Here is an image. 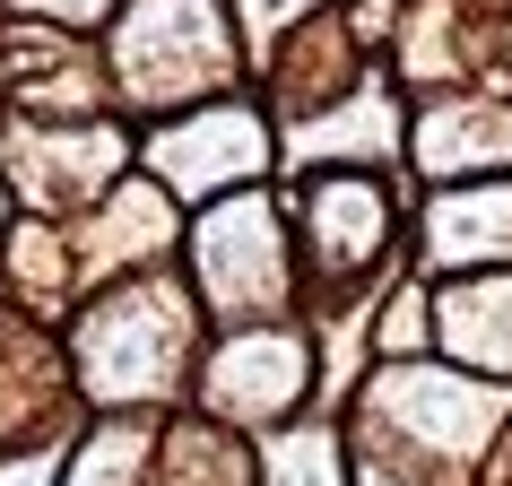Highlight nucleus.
<instances>
[{
  "label": "nucleus",
  "mask_w": 512,
  "mask_h": 486,
  "mask_svg": "<svg viewBox=\"0 0 512 486\" xmlns=\"http://www.w3.org/2000/svg\"><path fill=\"white\" fill-rule=\"evenodd\" d=\"M382 243H391V200H382V183L339 174V183H322L313 200H304V261H313L322 278L374 270Z\"/></svg>",
  "instance_id": "4"
},
{
  "label": "nucleus",
  "mask_w": 512,
  "mask_h": 486,
  "mask_svg": "<svg viewBox=\"0 0 512 486\" xmlns=\"http://www.w3.org/2000/svg\"><path fill=\"white\" fill-rule=\"evenodd\" d=\"M270 486H348V469H339V443H330L322 426L278 434V443H270Z\"/></svg>",
  "instance_id": "6"
},
{
  "label": "nucleus",
  "mask_w": 512,
  "mask_h": 486,
  "mask_svg": "<svg viewBox=\"0 0 512 486\" xmlns=\"http://www.w3.org/2000/svg\"><path fill=\"white\" fill-rule=\"evenodd\" d=\"M261 157H270V139H261V122L235 105H209L200 122H183V131L157 139V165L174 191H226L243 183V174H261Z\"/></svg>",
  "instance_id": "5"
},
{
  "label": "nucleus",
  "mask_w": 512,
  "mask_h": 486,
  "mask_svg": "<svg viewBox=\"0 0 512 486\" xmlns=\"http://www.w3.org/2000/svg\"><path fill=\"white\" fill-rule=\"evenodd\" d=\"M0 217H9V209H0Z\"/></svg>",
  "instance_id": "9"
},
{
  "label": "nucleus",
  "mask_w": 512,
  "mask_h": 486,
  "mask_svg": "<svg viewBox=\"0 0 512 486\" xmlns=\"http://www.w3.org/2000/svg\"><path fill=\"white\" fill-rule=\"evenodd\" d=\"M183 339H191L183 296L148 287V296H139V330L122 322V296H113L105 313L79 330V356H87V382H96V391H148V382H139V365H174V356H183Z\"/></svg>",
  "instance_id": "3"
},
{
  "label": "nucleus",
  "mask_w": 512,
  "mask_h": 486,
  "mask_svg": "<svg viewBox=\"0 0 512 486\" xmlns=\"http://www.w3.org/2000/svg\"><path fill=\"white\" fill-rule=\"evenodd\" d=\"M270 235H278V209H261V200H235V209H217L200 226V287H209V304H226V313L278 304L287 243H270Z\"/></svg>",
  "instance_id": "1"
},
{
  "label": "nucleus",
  "mask_w": 512,
  "mask_h": 486,
  "mask_svg": "<svg viewBox=\"0 0 512 486\" xmlns=\"http://www.w3.org/2000/svg\"><path fill=\"white\" fill-rule=\"evenodd\" d=\"M200 391H209L217 417H278L304 391V339H287V330H235L200 365Z\"/></svg>",
  "instance_id": "2"
},
{
  "label": "nucleus",
  "mask_w": 512,
  "mask_h": 486,
  "mask_svg": "<svg viewBox=\"0 0 512 486\" xmlns=\"http://www.w3.org/2000/svg\"><path fill=\"white\" fill-rule=\"evenodd\" d=\"M53 478V460H9V469H0V486H44Z\"/></svg>",
  "instance_id": "8"
},
{
  "label": "nucleus",
  "mask_w": 512,
  "mask_h": 486,
  "mask_svg": "<svg viewBox=\"0 0 512 486\" xmlns=\"http://www.w3.org/2000/svg\"><path fill=\"white\" fill-rule=\"evenodd\" d=\"M417 339H426V296L408 287V296L391 304V313H382V348H391V356H408V348H417Z\"/></svg>",
  "instance_id": "7"
}]
</instances>
